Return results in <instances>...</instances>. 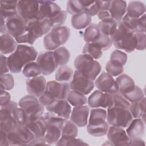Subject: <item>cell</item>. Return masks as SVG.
Returning <instances> with one entry per match:
<instances>
[{
    "label": "cell",
    "instance_id": "obj_1",
    "mask_svg": "<svg viewBox=\"0 0 146 146\" xmlns=\"http://www.w3.org/2000/svg\"><path fill=\"white\" fill-rule=\"evenodd\" d=\"M37 55L38 52L33 46L18 44L16 50L7 57L10 72L14 74L19 73L26 64L34 62Z\"/></svg>",
    "mask_w": 146,
    "mask_h": 146
},
{
    "label": "cell",
    "instance_id": "obj_2",
    "mask_svg": "<svg viewBox=\"0 0 146 146\" xmlns=\"http://www.w3.org/2000/svg\"><path fill=\"white\" fill-rule=\"evenodd\" d=\"M135 33L122 21L118 23L116 32L110 36L115 47L131 53L135 51L137 45Z\"/></svg>",
    "mask_w": 146,
    "mask_h": 146
},
{
    "label": "cell",
    "instance_id": "obj_3",
    "mask_svg": "<svg viewBox=\"0 0 146 146\" xmlns=\"http://www.w3.org/2000/svg\"><path fill=\"white\" fill-rule=\"evenodd\" d=\"M51 29L47 19H34L27 22L26 32L15 39L19 43L33 45L36 39L43 35H46Z\"/></svg>",
    "mask_w": 146,
    "mask_h": 146
},
{
    "label": "cell",
    "instance_id": "obj_4",
    "mask_svg": "<svg viewBox=\"0 0 146 146\" xmlns=\"http://www.w3.org/2000/svg\"><path fill=\"white\" fill-rule=\"evenodd\" d=\"M70 89L68 83L49 81L47 83L44 93L39 98V100L43 106L46 107L55 100L66 99Z\"/></svg>",
    "mask_w": 146,
    "mask_h": 146
},
{
    "label": "cell",
    "instance_id": "obj_5",
    "mask_svg": "<svg viewBox=\"0 0 146 146\" xmlns=\"http://www.w3.org/2000/svg\"><path fill=\"white\" fill-rule=\"evenodd\" d=\"M43 116L46 124V131L43 137L48 145L56 144L60 139L62 128L67 119L49 111Z\"/></svg>",
    "mask_w": 146,
    "mask_h": 146
},
{
    "label": "cell",
    "instance_id": "obj_6",
    "mask_svg": "<svg viewBox=\"0 0 146 146\" xmlns=\"http://www.w3.org/2000/svg\"><path fill=\"white\" fill-rule=\"evenodd\" d=\"M70 36V30L66 26L51 29L44 36L43 45L46 50H55L65 44Z\"/></svg>",
    "mask_w": 146,
    "mask_h": 146
},
{
    "label": "cell",
    "instance_id": "obj_7",
    "mask_svg": "<svg viewBox=\"0 0 146 146\" xmlns=\"http://www.w3.org/2000/svg\"><path fill=\"white\" fill-rule=\"evenodd\" d=\"M74 66L86 78L94 80L100 72V64L88 55L80 54L74 60Z\"/></svg>",
    "mask_w": 146,
    "mask_h": 146
},
{
    "label": "cell",
    "instance_id": "obj_8",
    "mask_svg": "<svg viewBox=\"0 0 146 146\" xmlns=\"http://www.w3.org/2000/svg\"><path fill=\"white\" fill-rule=\"evenodd\" d=\"M132 120L133 117L128 108L114 105L108 107L107 121L109 125L126 128Z\"/></svg>",
    "mask_w": 146,
    "mask_h": 146
},
{
    "label": "cell",
    "instance_id": "obj_9",
    "mask_svg": "<svg viewBox=\"0 0 146 146\" xmlns=\"http://www.w3.org/2000/svg\"><path fill=\"white\" fill-rule=\"evenodd\" d=\"M7 137L11 145H29L35 139L34 133L26 125H18L7 132Z\"/></svg>",
    "mask_w": 146,
    "mask_h": 146
},
{
    "label": "cell",
    "instance_id": "obj_10",
    "mask_svg": "<svg viewBox=\"0 0 146 146\" xmlns=\"http://www.w3.org/2000/svg\"><path fill=\"white\" fill-rule=\"evenodd\" d=\"M18 104L26 112L28 119L43 115L44 106L40 103L37 98L33 95H26L22 98Z\"/></svg>",
    "mask_w": 146,
    "mask_h": 146
},
{
    "label": "cell",
    "instance_id": "obj_11",
    "mask_svg": "<svg viewBox=\"0 0 146 146\" xmlns=\"http://www.w3.org/2000/svg\"><path fill=\"white\" fill-rule=\"evenodd\" d=\"M94 82L85 76L78 70H76L74 73L72 79L70 83V88L86 95L90 94L94 88Z\"/></svg>",
    "mask_w": 146,
    "mask_h": 146
},
{
    "label": "cell",
    "instance_id": "obj_12",
    "mask_svg": "<svg viewBox=\"0 0 146 146\" xmlns=\"http://www.w3.org/2000/svg\"><path fill=\"white\" fill-rule=\"evenodd\" d=\"M38 1H18L17 4V14L25 21L36 19L39 11Z\"/></svg>",
    "mask_w": 146,
    "mask_h": 146
},
{
    "label": "cell",
    "instance_id": "obj_13",
    "mask_svg": "<svg viewBox=\"0 0 146 146\" xmlns=\"http://www.w3.org/2000/svg\"><path fill=\"white\" fill-rule=\"evenodd\" d=\"M36 62L40 69L41 74L44 75L51 74L59 66L56 62L54 51H52L40 52L36 58Z\"/></svg>",
    "mask_w": 146,
    "mask_h": 146
},
{
    "label": "cell",
    "instance_id": "obj_14",
    "mask_svg": "<svg viewBox=\"0 0 146 146\" xmlns=\"http://www.w3.org/2000/svg\"><path fill=\"white\" fill-rule=\"evenodd\" d=\"M7 34L14 39L23 35L26 31L27 22L18 14L5 19Z\"/></svg>",
    "mask_w": 146,
    "mask_h": 146
},
{
    "label": "cell",
    "instance_id": "obj_15",
    "mask_svg": "<svg viewBox=\"0 0 146 146\" xmlns=\"http://www.w3.org/2000/svg\"><path fill=\"white\" fill-rule=\"evenodd\" d=\"M95 85L99 91L104 93L113 95L119 92V86L116 81L104 71L96 79Z\"/></svg>",
    "mask_w": 146,
    "mask_h": 146
},
{
    "label": "cell",
    "instance_id": "obj_16",
    "mask_svg": "<svg viewBox=\"0 0 146 146\" xmlns=\"http://www.w3.org/2000/svg\"><path fill=\"white\" fill-rule=\"evenodd\" d=\"M108 140L114 145H131V139L123 127L111 125L107 133Z\"/></svg>",
    "mask_w": 146,
    "mask_h": 146
},
{
    "label": "cell",
    "instance_id": "obj_17",
    "mask_svg": "<svg viewBox=\"0 0 146 146\" xmlns=\"http://www.w3.org/2000/svg\"><path fill=\"white\" fill-rule=\"evenodd\" d=\"M87 103L91 108H108L113 104V95L96 90L89 96Z\"/></svg>",
    "mask_w": 146,
    "mask_h": 146
},
{
    "label": "cell",
    "instance_id": "obj_18",
    "mask_svg": "<svg viewBox=\"0 0 146 146\" xmlns=\"http://www.w3.org/2000/svg\"><path fill=\"white\" fill-rule=\"evenodd\" d=\"M47 82L43 76L31 78L26 80V90L29 94L39 98L44 92Z\"/></svg>",
    "mask_w": 146,
    "mask_h": 146
},
{
    "label": "cell",
    "instance_id": "obj_19",
    "mask_svg": "<svg viewBox=\"0 0 146 146\" xmlns=\"http://www.w3.org/2000/svg\"><path fill=\"white\" fill-rule=\"evenodd\" d=\"M39 11L36 19H48L59 13L62 10L55 2L51 1H38Z\"/></svg>",
    "mask_w": 146,
    "mask_h": 146
},
{
    "label": "cell",
    "instance_id": "obj_20",
    "mask_svg": "<svg viewBox=\"0 0 146 146\" xmlns=\"http://www.w3.org/2000/svg\"><path fill=\"white\" fill-rule=\"evenodd\" d=\"M46 107L48 111L67 120L69 119L71 112V107L66 99L55 100Z\"/></svg>",
    "mask_w": 146,
    "mask_h": 146
},
{
    "label": "cell",
    "instance_id": "obj_21",
    "mask_svg": "<svg viewBox=\"0 0 146 146\" xmlns=\"http://www.w3.org/2000/svg\"><path fill=\"white\" fill-rule=\"evenodd\" d=\"M90 108L87 106L75 107L71 113V121L79 127L87 125Z\"/></svg>",
    "mask_w": 146,
    "mask_h": 146
},
{
    "label": "cell",
    "instance_id": "obj_22",
    "mask_svg": "<svg viewBox=\"0 0 146 146\" xmlns=\"http://www.w3.org/2000/svg\"><path fill=\"white\" fill-rule=\"evenodd\" d=\"M25 125L34 133L35 138L44 137L46 131V124L43 116L28 119Z\"/></svg>",
    "mask_w": 146,
    "mask_h": 146
},
{
    "label": "cell",
    "instance_id": "obj_23",
    "mask_svg": "<svg viewBox=\"0 0 146 146\" xmlns=\"http://www.w3.org/2000/svg\"><path fill=\"white\" fill-rule=\"evenodd\" d=\"M127 2L121 0L111 1L109 12L111 18L119 23L121 21L127 10Z\"/></svg>",
    "mask_w": 146,
    "mask_h": 146
},
{
    "label": "cell",
    "instance_id": "obj_24",
    "mask_svg": "<svg viewBox=\"0 0 146 146\" xmlns=\"http://www.w3.org/2000/svg\"><path fill=\"white\" fill-rule=\"evenodd\" d=\"M121 21L135 33L143 32L145 31V14L139 18H132L126 14L123 17Z\"/></svg>",
    "mask_w": 146,
    "mask_h": 146
},
{
    "label": "cell",
    "instance_id": "obj_25",
    "mask_svg": "<svg viewBox=\"0 0 146 146\" xmlns=\"http://www.w3.org/2000/svg\"><path fill=\"white\" fill-rule=\"evenodd\" d=\"M126 132L131 139H141L145 132V123L141 119L135 118L127 127Z\"/></svg>",
    "mask_w": 146,
    "mask_h": 146
},
{
    "label": "cell",
    "instance_id": "obj_26",
    "mask_svg": "<svg viewBox=\"0 0 146 146\" xmlns=\"http://www.w3.org/2000/svg\"><path fill=\"white\" fill-rule=\"evenodd\" d=\"M18 1H0L1 18L5 19L17 14V4Z\"/></svg>",
    "mask_w": 146,
    "mask_h": 146
},
{
    "label": "cell",
    "instance_id": "obj_27",
    "mask_svg": "<svg viewBox=\"0 0 146 146\" xmlns=\"http://www.w3.org/2000/svg\"><path fill=\"white\" fill-rule=\"evenodd\" d=\"M17 46L16 40L9 34H4L1 35V53L2 54L13 53Z\"/></svg>",
    "mask_w": 146,
    "mask_h": 146
},
{
    "label": "cell",
    "instance_id": "obj_28",
    "mask_svg": "<svg viewBox=\"0 0 146 146\" xmlns=\"http://www.w3.org/2000/svg\"><path fill=\"white\" fill-rule=\"evenodd\" d=\"M91 17L85 11L74 15L71 18V26L76 30L84 29L91 25Z\"/></svg>",
    "mask_w": 146,
    "mask_h": 146
},
{
    "label": "cell",
    "instance_id": "obj_29",
    "mask_svg": "<svg viewBox=\"0 0 146 146\" xmlns=\"http://www.w3.org/2000/svg\"><path fill=\"white\" fill-rule=\"evenodd\" d=\"M145 5L141 1H133L127 6L126 15L132 18H139L145 13Z\"/></svg>",
    "mask_w": 146,
    "mask_h": 146
},
{
    "label": "cell",
    "instance_id": "obj_30",
    "mask_svg": "<svg viewBox=\"0 0 146 146\" xmlns=\"http://www.w3.org/2000/svg\"><path fill=\"white\" fill-rule=\"evenodd\" d=\"M119 86V92L124 94L132 90L135 87L133 80L127 74H121L115 80Z\"/></svg>",
    "mask_w": 146,
    "mask_h": 146
},
{
    "label": "cell",
    "instance_id": "obj_31",
    "mask_svg": "<svg viewBox=\"0 0 146 146\" xmlns=\"http://www.w3.org/2000/svg\"><path fill=\"white\" fill-rule=\"evenodd\" d=\"M98 25L101 33L111 36L116 32L118 23L112 18H107L100 21Z\"/></svg>",
    "mask_w": 146,
    "mask_h": 146
},
{
    "label": "cell",
    "instance_id": "obj_32",
    "mask_svg": "<svg viewBox=\"0 0 146 146\" xmlns=\"http://www.w3.org/2000/svg\"><path fill=\"white\" fill-rule=\"evenodd\" d=\"M107 120V111L102 108H95L91 110L88 124L92 125L100 124L106 122Z\"/></svg>",
    "mask_w": 146,
    "mask_h": 146
},
{
    "label": "cell",
    "instance_id": "obj_33",
    "mask_svg": "<svg viewBox=\"0 0 146 146\" xmlns=\"http://www.w3.org/2000/svg\"><path fill=\"white\" fill-rule=\"evenodd\" d=\"M66 100L71 105L75 107L83 106L87 103V98L84 95L74 90L70 91Z\"/></svg>",
    "mask_w": 146,
    "mask_h": 146
},
{
    "label": "cell",
    "instance_id": "obj_34",
    "mask_svg": "<svg viewBox=\"0 0 146 146\" xmlns=\"http://www.w3.org/2000/svg\"><path fill=\"white\" fill-rule=\"evenodd\" d=\"M108 128L109 124L107 122L96 125L88 124L87 126V131L88 134L96 137H100L106 135Z\"/></svg>",
    "mask_w": 146,
    "mask_h": 146
},
{
    "label": "cell",
    "instance_id": "obj_35",
    "mask_svg": "<svg viewBox=\"0 0 146 146\" xmlns=\"http://www.w3.org/2000/svg\"><path fill=\"white\" fill-rule=\"evenodd\" d=\"M101 32L97 24H91L85 30L83 38L86 43H92L99 36Z\"/></svg>",
    "mask_w": 146,
    "mask_h": 146
},
{
    "label": "cell",
    "instance_id": "obj_36",
    "mask_svg": "<svg viewBox=\"0 0 146 146\" xmlns=\"http://www.w3.org/2000/svg\"><path fill=\"white\" fill-rule=\"evenodd\" d=\"M54 56L58 66H65L70 60V52L65 47H60L54 51Z\"/></svg>",
    "mask_w": 146,
    "mask_h": 146
},
{
    "label": "cell",
    "instance_id": "obj_37",
    "mask_svg": "<svg viewBox=\"0 0 146 146\" xmlns=\"http://www.w3.org/2000/svg\"><path fill=\"white\" fill-rule=\"evenodd\" d=\"M74 75L72 68L67 66H60L55 74V79L59 82L67 83L70 81Z\"/></svg>",
    "mask_w": 146,
    "mask_h": 146
},
{
    "label": "cell",
    "instance_id": "obj_38",
    "mask_svg": "<svg viewBox=\"0 0 146 146\" xmlns=\"http://www.w3.org/2000/svg\"><path fill=\"white\" fill-rule=\"evenodd\" d=\"M145 98L142 99L131 103L128 108L129 112L134 118H140L145 112Z\"/></svg>",
    "mask_w": 146,
    "mask_h": 146
},
{
    "label": "cell",
    "instance_id": "obj_39",
    "mask_svg": "<svg viewBox=\"0 0 146 146\" xmlns=\"http://www.w3.org/2000/svg\"><path fill=\"white\" fill-rule=\"evenodd\" d=\"M83 54L88 55L94 59H98L102 57L103 51L94 43H87L83 48Z\"/></svg>",
    "mask_w": 146,
    "mask_h": 146
},
{
    "label": "cell",
    "instance_id": "obj_40",
    "mask_svg": "<svg viewBox=\"0 0 146 146\" xmlns=\"http://www.w3.org/2000/svg\"><path fill=\"white\" fill-rule=\"evenodd\" d=\"M78 129L77 125L72 121L67 120L64 122L62 130V137L71 138L75 137L78 135Z\"/></svg>",
    "mask_w": 146,
    "mask_h": 146
},
{
    "label": "cell",
    "instance_id": "obj_41",
    "mask_svg": "<svg viewBox=\"0 0 146 146\" xmlns=\"http://www.w3.org/2000/svg\"><path fill=\"white\" fill-rule=\"evenodd\" d=\"M22 74L26 78H34L39 76L41 71L36 62H31L23 67Z\"/></svg>",
    "mask_w": 146,
    "mask_h": 146
},
{
    "label": "cell",
    "instance_id": "obj_42",
    "mask_svg": "<svg viewBox=\"0 0 146 146\" xmlns=\"http://www.w3.org/2000/svg\"><path fill=\"white\" fill-rule=\"evenodd\" d=\"M122 95L131 103L139 101L145 97L142 90L137 86H135L132 90Z\"/></svg>",
    "mask_w": 146,
    "mask_h": 146
},
{
    "label": "cell",
    "instance_id": "obj_43",
    "mask_svg": "<svg viewBox=\"0 0 146 146\" xmlns=\"http://www.w3.org/2000/svg\"><path fill=\"white\" fill-rule=\"evenodd\" d=\"M127 60V54L119 50H114L111 54L110 61L117 66L123 67Z\"/></svg>",
    "mask_w": 146,
    "mask_h": 146
},
{
    "label": "cell",
    "instance_id": "obj_44",
    "mask_svg": "<svg viewBox=\"0 0 146 146\" xmlns=\"http://www.w3.org/2000/svg\"><path fill=\"white\" fill-rule=\"evenodd\" d=\"M67 13L64 10H61L54 17L47 19L51 28L62 26L66 21Z\"/></svg>",
    "mask_w": 146,
    "mask_h": 146
},
{
    "label": "cell",
    "instance_id": "obj_45",
    "mask_svg": "<svg viewBox=\"0 0 146 146\" xmlns=\"http://www.w3.org/2000/svg\"><path fill=\"white\" fill-rule=\"evenodd\" d=\"M1 90H11L14 87V79L13 75L9 73L0 74Z\"/></svg>",
    "mask_w": 146,
    "mask_h": 146
},
{
    "label": "cell",
    "instance_id": "obj_46",
    "mask_svg": "<svg viewBox=\"0 0 146 146\" xmlns=\"http://www.w3.org/2000/svg\"><path fill=\"white\" fill-rule=\"evenodd\" d=\"M66 9L67 13L72 15L84 11V6L82 1H68Z\"/></svg>",
    "mask_w": 146,
    "mask_h": 146
},
{
    "label": "cell",
    "instance_id": "obj_47",
    "mask_svg": "<svg viewBox=\"0 0 146 146\" xmlns=\"http://www.w3.org/2000/svg\"><path fill=\"white\" fill-rule=\"evenodd\" d=\"M92 43H94L98 46L102 51H106L108 50L111 48L112 44V42L110 36L102 33H101L98 39Z\"/></svg>",
    "mask_w": 146,
    "mask_h": 146
},
{
    "label": "cell",
    "instance_id": "obj_48",
    "mask_svg": "<svg viewBox=\"0 0 146 146\" xmlns=\"http://www.w3.org/2000/svg\"><path fill=\"white\" fill-rule=\"evenodd\" d=\"M13 116L18 125H25L28 120V116L25 111L21 107L15 108L13 112Z\"/></svg>",
    "mask_w": 146,
    "mask_h": 146
},
{
    "label": "cell",
    "instance_id": "obj_49",
    "mask_svg": "<svg viewBox=\"0 0 146 146\" xmlns=\"http://www.w3.org/2000/svg\"><path fill=\"white\" fill-rule=\"evenodd\" d=\"M56 145H88L83 140L75 137L63 138L61 137L56 143Z\"/></svg>",
    "mask_w": 146,
    "mask_h": 146
},
{
    "label": "cell",
    "instance_id": "obj_50",
    "mask_svg": "<svg viewBox=\"0 0 146 146\" xmlns=\"http://www.w3.org/2000/svg\"><path fill=\"white\" fill-rule=\"evenodd\" d=\"M106 70L107 73L112 76H119L124 72V67L112 63L109 60L106 66Z\"/></svg>",
    "mask_w": 146,
    "mask_h": 146
},
{
    "label": "cell",
    "instance_id": "obj_51",
    "mask_svg": "<svg viewBox=\"0 0 146 146\" xmlns=\"http://www.w3.org/2000/svg\"><path fill=\"white\" fill-rule=\"evenodd\" d=\"M17 125L18 124L13 116L7 119L0 120L1 129L6 131L7 132L13 130Z\"/></svg>",
    "mask_w": 146,
    "mask_h": 146
},
{
    "label": "cell",
    "instance_id": "obj_52",
    "mask_svg": "<svg viewBox=\"0 0 146 146\" xmlns=\"http://www.w3.org/2000/svg\"><path fill=\"white\" fill-rule=\"evenodd\" d=\"M130 102L120 93L117 92L113 95L112 105L128 108L130 106Z\"/></svg>",
    "mask_w": 146,
    "mask_h": 146
},
{
    "label": "cell",
    "instance_id": "obj_53",
    "mask_svg": "<svg viewBox=\"0 0 146 146\" xmlns=\"http://www.w3.org/2000/svg\"><path fill=\"white\" fill-rule=\"evenodd\" d=\"M102 6V1H92V3L86 7L84 11L86 12L90 16L92 17L98 14Z\"/></svg>",
    "mask_w": 146,
    "mask_h": 146
},
{
    "label": "cell",
    "instance_id": "obj_54",
    "mask_svg": "<svg viewBox=\"0 0 146 146\" xmlns=\"http://www.w3.org/2000/svg\"><path fill=\"white\" fill-rule=\"evenodd\" d=\"M135 34L137 40L136 49L137 50H144L146 48V36L145 33L136 32Z\"/></svg>",
    "mask_w": 146,
    "mask_h": 146
},
{
    "label": "cell",
    "instance_id": "obj_55",
    "mask_svg": "<svg viewBox=\"0 0 146 146\" xmlns=\"http://www.w3.org/2000/svg\"><path fill=\"white\" fill-rule=\"evenodd\" d=\"M10 94L4 90H1L0 94V105L1 106H5L9 103L11 100Z\"/></svg>",
    "mask_w": 146,
    "mask_h": 146
},
{
    "label": "cell",
    "instance_id": "obj_56",
    "mask_svg": "<svg viewBox=\"0 0 146 146\" xmlns=\"http://www.w3.org/2000/svg\"><path fill=\"white\" fill-rule=\"evenodd\" d=\"M9 68L8 66L7 58L3 54H1V67H0V74H3L7 73L9 71Z\"/></svg>",
    "mask_w": 146,
    "mask_h": 146
},
{
    "label": "cell",
    "instance_id": "obj_57",
    "mask_svg": "<svg viewBox=\"0 0 146 146\" xmlns=\"http://www.w3.org/2000/svg\"><path fill=\"white\" fill-rule=\"evenodd\" d=\"M9 143L7 137V132L2 129L0 131V145L6 146L9 145Z\"/></svg>",
    "mask_w": 146,
    "mask_h": 146
},
{
    "label": "cell",
    "instance_id": "obj_58",
    "mask_svg": "<svg viewBox=\"0 0 146 146\" xmlns=\"http://www.w3.org/2000/svg\"><path fill=\"white\" fill-rule=\"evenodd\" d=\"M98 16L99 19L101 21L107 18H111L109 10L108 9H100L98 14Z\"/></svg>",
    "mask_w": 146,
    "mask_h": 146
},
{
    "label": "cell",
    "instance_id": "obj_59",
    "mask_svg": "<svg viewBox=\"0 0 146 146\" xmlns=\"http://www.w3.org/2000/svg\"><path fill=\"white\" fill-rule=\"evenodd\" d=\"M48 145L46 141H45L44 137H40V138H35L30 144L29 145Z\"/></svg>",
    "mask_w": 146,
    "mask_h": 146
},
{
    "label": "cell",
    "instance_id": "obj_60",
    "mask_svg": "<svg viewBox=\"0 0 146 146\" xmlns=\"http://www.w3.org/2000/svg\"><path fill=\"white\" fill-rule=\"evenodd\" d=\"M0 32L2 34H7V30H6V26L5 23V19L1 18V27H0Z\"/></svg>",
    "mask_w": 146,
    "mask_h": 146
},
{
    "label": "cell",
    "instance_id": "obj_61",
    "mask_svg": "<svg viewBox=\"0 0 146 146\" xmlns=\"http://www.w3.org/2000/svg\"><path fill=\"white\" fill-rule=\"evenodd\" d=\"M145 145V143L141 139H131V145Z\"/></svg>",
    "mask_w": 146,
    "mask_h": 146
}]
</instances>
